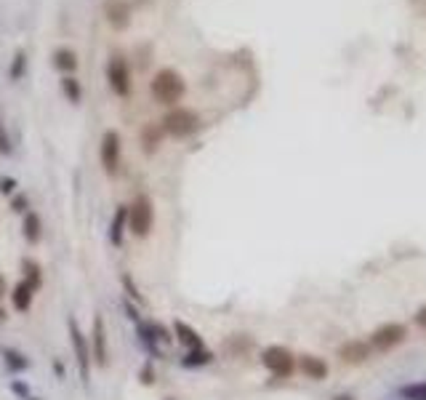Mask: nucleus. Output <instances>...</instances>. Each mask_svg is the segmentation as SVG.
Here are the masks:
<instances>
[{"label":"nucleus","instance_id":"obj_1","mask_svg":"<svg viewBox=\"0 0 426 400\" xmlns=\"http://www.w3.org/2000/svg\"><path fill=\"white\" fill-rule=\"evenodd\" d=\"M150 94L157 105L176 107L187 94V83L173 67H163V70L154 72V78L150 80Z\"/></svg>","mask_w":426,"mask_h":400},{"label":"nucleus","instance_id":"obj_2","mask_svg":"<svg viewBox=\"0 0 426 400\" xmlns=\"http://www.w3.org/2000/svg\"><path fill=\"white\" fill-rule=\"evenodd\" d=\"M152 227H154V203L150 195L139 192L134 198V203H128V232L144 241L152 235Z\"/></svg>","mask_w":426,"mask_h":400},{"label":"nucleus","instance_id":"obj_3","mask_svg":"<svg viewBox=\"0 0 426 400\" xmlns=\"http://www.w3.org/2000/svg\"><path fill=\"white\" fill-rule=\"evenodd\" d=\"M160 125H163V134H168L173 139H187L195 131H200L203 121L189 107H173V110L166 112V118L160 121Z\"/></svg>","mask_w":426,"mask_h":400},{"label":"nucleus","instance_id":"obj_4","mask_svg":"<svg viewBox=\"0 0 426 400\" xmlns=\"http://www.w3.org/2000/svg\"><path fill=\"white\" fill-rule=\"evenodd\" d=\"M67 331H69L72 355H75V363H78V374H80V382H83V387L88 390V387H91V368H94L88 336L80 331V326H78V320H75V318H67Z\"/></svg>","mask_w":426,"mask_h":400},{"label":"nucleus","instance_id":"obj_5","mask_svg":"<svg viewBox=\"0 0 426 400\" xmlns=\"http://www.w3.org/2000/svg\"><path fill=\"white\" fill-rule=\"evenodd\" d=\"M261 365L277 379H288L296 374V355L283 345H269L261 349Z\"/></svg>","mask_w":426,"mask_h":400},{"label":"nucleus","instance_id":"obj_6","mask_svg":"<svg viewBox=\"0 0 426 400\" xmlns=\"http://www.w3.org/2000/svg\"><path fill=\"white\" fill-rule=\"evenodd\" d=\"M88 345H91V360L99 368H107L109 363V345H107V326H104V315H94L91 320V333H88Z\"/></svg>","mask_w":426,"mask_h":400},{"label":"nucleus","instance_id":"obj_7","mask_svg":"<svg viewBox=\"0 0 426 400\" xmlns=\"http://www.w3.org/2000/svg\"><path fill=\"white\" fill-rule=\"evenodd\" d=\"M408 339V326H402V323H384V326H378V329H373V333H371V347L378 349V352H389V349H394L397 345H402Z\"/></svg>","mask_w":426,"mask_h":400},{"label":"nucleus","instance_id":"obj_8","mask_svg":"<svg viewBox=\"0 0 426 400\" xmlns=\"http://www.w3.org/2000/svg\"><path fill=\"white\" fill-rule=\"evenodd\" d=\"M120 155H123V139H120L118 131H104L102 141H99V160L104 166V174L115 176L120 166Z\"/></svg>","mask_w":426,"mask_h":400},{"label":"nucleus","instance_id":"obj_9","mask_svg":"<svg viewBox=\"0 0 426 400\" xmlns=\"http://www.w3.org/2000/svg\"><path fill=\"white\" fill-rule=\"evenodd\" d=\"M107 80H109V88L118 96H128L131 94V67H128V62L120 53H112L107 59Z\"/></svg>","mask_w":426,"mask_h":400},{"label":"nucleus","instance_id":"obj_10","mask_svg":"<svg viewBox=\"0 0 426 400\" xmlns=\"http://www.w3.org/2000/svg\"><path fill=\"white\" fill-rule=\"evenodd\" d=\"M104 19H107V24L112 27V30H128V24H131V6L125 3V0H107L104 3Z\"/></svg>","mask_w":426,"mask_h":400},{"label":"nucleus","instance_id":"obj_11","mask_svg":"<svg viewBox=\"0 0 426 400\" xmlns=\"http://www.w3.org/2000/svg\"><path fill=\"white\" fill-rule=\"evenodd\" d=\"M296 371H301L312 382H325L328 374H330L328 363H325L323 358H317V355H299L296 358Z\"/></svg>","mask_w":426,"mask_h":400},{"label":"nucleus","instance_id":"obj_12","mask_svg":"<svg viewBox=\"0 0 426 400\" xmlns=\"http://www.w3.org/2000/svg\"><path fill=\"white\" fill-rule=\"evenodd\" d=\"M371 352H373V347H371L368 342H362V339H349V342H344L339 347V358L349 365H360L371 358Z\"/></svg>","mask_w":426,"mask_h":400},{"label":"nucleus","instance_id":"obj_13","mask_svg":"<svg viewBox=\"0 0 426 400\" xmlns=\"http://www.w3.org/2000/svg\"><path fill=\"white\" fill-rule=\"evenodd\" d=\"M125 232H128V206L123 203V206L115 209L112 222H109V229H107L109 245H112V248H123V243H125Z\"/></svg>","mask_w":426,"mask_h":400},{"label":"nucleus","instance_id":"obj_14","mask_svg":"<svg viewBox=\"0 0 426 400\" xmlns=\"http://www.w3.org/2000/svg\"><path fill=\"white\" fill-rule=\"evenodd\" d=\"M170 331H173V342H179V345L184 347V352H187V349L205 347V339H203V336H200L197 331L192 329L189 323H184V320H173Z\"/></svg>","mask_w":426,"mask_h":400},{"label":"nucleus","instance_id":"obj_15","mask_svg":"<svg viewBox=\"0 0 426 400\" xmlns=\"http://www.w3.org/2000/svg\"><path fill=\"white\" fill-rule=\"evenodd\" d=\"M35 294H37V291H35L27 280H19V283H14V288H8L11 307H14L17 313H30V307H33V302H35Z\"/></svg>","mask_w":426,"mask_h":400},{"label":"nucleus","instance_id":"obj_16","mask_svg":"<svg viewBox=\"0 0 426 400\" xmlns=\"http://www.w3.org/2000/svg\"><path fill=\"white\" fill-rule=\"evenodd\" d=\"M134 329H136V342L141 345V349L150 355V360H160V358H163V347L157 345L150 323H147V320H139V323H134Z\"/></svg>","mask_w":426,"mask_h":400},{"label":"nucleus","instance_id":"obj_17","mask_svg":"<svg viewBox=\"0 0 426 400\" xmlns=\"http://www.w3.org/2000/svg\"><path fill=\"white\" fill-rule=\"evenodd\" d=\"M0 358H3V363L6 368L11 371V374H24V371H30V358L21 352V349L11 347V345H0Z\"/></svg>","mask_w":426,"mask_h":400},{"label":"nucleus","instance_id":"obj_18","mask_svg":"<svg viewBox=\"0 0 426 400\" xmlns=\"http://www.w3.org/2000/svg\"><path fill=\"white\" fill-rule=\"evenodd\" d=\"M213 360H216L213 349L197 347V349H187V352L179 358V365L187 368V371H195V368H205V365H211Z\"/></svg>","mask_w":426,"mask_h":400},{"label":"nucleus","instance_id":"obj_19","mask_svg":"<svg viewBox=\"0 0 426 400\" xmlns=\"http://www.w3.org/2000/svg\"><path fill=\"white\" fill-rule=\"evenodd\" d=\"M21 235L30 245H37L43 238V219L37 211H27L24 219H21Z\"/></svg>","mask_w":426,"mask_h":400},{"label":"nucleus","instance_id":"obj_20","mask_svg":"<svg viewBox=\"0 0 426 400\" xmlns=\"http://www.w3.org/2000/svg\"><path fill=\"white\" fill-rule=\"evenodd\" d=\"M78 64H80V59H78V53L72 51V49H56L53 51V70L62 72V75H75L78 72Z\"/></svg>","mask_w":426,"mask_h":400},{"label":"nucleus","instance_id":"obj_21","mask_svg":"<svg viewBox=\"0 0 426 400\" xmlns=\"http://www.w3.org/2000/svg\"><path fill=\"white\" fill-rule=\"evenodd\" d=\"M21 280H27L35 291H40V286H43V267H40V261H35L33 256H24L21 259Z\"/></svg>","mask_w":426,"mask_h":400},{"label":"nucleus","instance_id":"obj_22","mask_svg":"<svg viewBox=\"0 0 426 400\" xmlns=\"http://www.w3.org/2000/svg\"><path fill=\"white\" fill-rule=\"evenodd\" d=\"M62 94H64V99L69 105L78 107L83 102V86H80V80L75 75H62Z\"/></svg>","mask_w":426,"mask_h":400},{"label":"nucleus","instance_id":"obj_23","mask_svg":"<svg viewBox=\"0 0 426 400\" xmlns=\"http://www.w3.org/2000/svg\"><path fill=\"white\" fill-rule=\"evenodd\" d=\"M139 139H141V144H144V150H147V153H154V150H157V144L163 141V125H160V123H147V125L141 128Z\"/></svg>","mask_w":426,"mask_h":400},{"label":"nucleus","instance_id":"obj_24","mask_svg":"<svg viewBox=\"0 0 426 400\" xmlns=\"http://www.w3.org/2000/svg\"><path fill=\"white\" fill-rule=\"evenodd\" d=\"M24 72H27V53L19 49V51L14 53L11 67H8V80H11V83H17V80L24 78Z\"/></svg>","mask_w":426,"mask_h":400},{"label":"nucleus","instance_id":"obj_25","mask_svg":"<svg viewBox=\"0 0 426 400\" xmlns=\"http://www.w3.org/2000/svg\"><path fill=\"white\" fill-rule=\"evenodd\" d=\"M400 398L402 400H426V382H413L400 387Z\"/></svg>","mask_w":426,"mask_h":400},{"label":"nucleus","instance_id":"obj_26","mask_svg":"<svg viewBox=\"0 0 426 400\" xmlns=\"http://www.w3.org/2000/svg\"><path fill=\"white\" fill-rule=\"evenodd\" d=\"M120 283H123V288H125V294H128V302H136V304L144 307V302H147V299L141 296V291L136 288V283H134V278H131L128 272H123V275H120Z\"/></svg>","mask_w":426,"mask_h":400},{"label":"nucleus","instance_id":"obj_27","mask_svg":"<svg viewBox=\"0 0 426 400\" xmlns=\"http://www.w3.org/2000/svg\"><path fill=\"white\" fill-rule=\"evenodd\" d=\"M14 153V141L8 137V128H6V121H3V107H0V155L8 157Z\"/></svg>","mask_w":426,"mask_h":400},{"label":"nucleus","instance_id":"obj_28","mask_svg":"<svg viewBox=\"0 0 426 400\" xmlns=\"http://www.w3.org/2000/svg\"><path fill=\"white\" fill-rule=\"evenodd\" d=\"M150 329H152L154 339H157V345H160V347H168V345H173V331L166 329L163 323H150Z\"/></svg>","mask_w":426,"mask_h":400},{"label":"nucleus","instance_id":"obj_29","mask_svg":"<svg viewBox=\"0 0 426 400\" xmlns=\"http://www.w3.org/2000/svg\"><path fill=\"white\" fill-rule=\"evenodd\" d=\"M154 379H157V371H154V360H144L141 368H139V382L144 387H152Z\"/></svg>","mask_w":426,"mask_h":400},{"label":"nucleus","instance_id":"obj_30","mask_svg":"<svg viewBox=\"0 0 426 400\" xmlns=\"http://www.w3.org/2000/svg\"><path fill=\"white\" fill-rule=\"evenodd\" d=\"M27 209H30V198L24 195V192H17V195H11V211L14 214H27Z\"/></svg>","mask_w":426,"mask_h":400},{"label":"nucleus","instance_id":"obj_31","mask_svg":"<svg viewBox=\"0 0 426 400\" xmlns=\"http://www.w3.org/2000/svg\"><path fill=\"white\" fill-rule=\"evenodd\" d=\"M0 192H3V195H8V198H11V195H17L19 182L14 179V176H3V179H0Z\"/></svg>","mask_w":426,"mask_h":400},{"label":"nucleus","instance_id":"obj_32","mask_svg":"<svg viewBox=\"0 0 426 400\" xmlns=\"http://www.w3.org/2000/svg\"><path fill=\"white\" fill-rule=\"evenodd\" d=\"M8 387H11V392H14V395H17V398H27V395H33V392H30V387H27V384L24 382H19V379H11V384H8Z\"/></svg>","mask_w":426,"mask_h":400},{"label":"nucleus","instance_id":"obj_33","mask_svg":"<svg viewBox=\"0 0 426 400\" xmlns=\"http://www.w3.org/2000/svg\"><path fill=\"white\" fill-rule=\"evenodd\" d=\"M413 320H416V326H418V329H424V331H426V304H421V307L416 310Z\"/></svg>","mask_w":426,"mask_h":400},{"label":"nucleus","instance_id":"obj_34","mask_svg":"<svg viewBox=\"0 0 426 400\" xmlns=\"http://www.w3.org/2000/svg\"><path fill=\"white\" fill-rule=\"evenodd\" d=\"M123 310L128 313V318L134 320V323H139L141 318H139V313H136V307H134V302H128V299H123Z\"/></svg>","mask_w":426,"mask_h":400},{"label":"nucleus","instance_id":"obj_35","mask_svg":"<svg viewBox=\"0 0 426 400\" xmlns=\"http://www.w3.org/2000/svg\"><path fill=\"white\" fill-rule=\"evenodd\" d=\"M51 368H53V374H56L59 379H64V376H67V365L62 363L59 358H53V360H51Z\"/></svg>","mask_w":426,"mask_h":400},{"label":"nucleus","instance_id":"obj_36","mask_svg":"<svg viewBox=\"0 0 426 400\" xmlns=\"http://www.w3.org/2000/svg\"><path fill=\"white\" fill-rule=\"evenodd\" d=\"M6 294H8V280L0 275V299H3Z\"/></svg>","mask_w":426,"mask_h":400},{"label":"nucleus","instance_id":"obj_37","mask_svg":"<svg viewBox=\"0 0 426 400\" xmlns=\"http://www.w3.org/2000/svg\"><path fill=\"white\" fill-rule=\"evenodd\" d=\"M6 320H8V313H6V307L0 304V323H6Z\"/></svg>","mask_w":426,"mask_h":400},{"label":"nucleus","instance_id":"obj_38","mask_svg":"<svg viewBox=\"0 0 426 400\" xmlns=\"http://www.w3.org/2000/svg\"><path fill=\"white\" fill-rule=\"evenodd\" d=\"M333 400H355V395H349V392H344V395H336Z\"/></svg>","mask_w":426,"mask_h":400},{"label":"nucleus","instance_id":"obj_39","mask_svg":"<svg viewBox=\"0 0 426 400\" xmlns=\"http://www.w3.org/2000/svg\"><path fill=\"white\" fill-rule=\"evenodd\" d=\"M24 400H43V398H37V395H27Z\"/></svg>","mask_w":426,"mask_h":400},{"label":"nucleus","instance_id":"obj_40","mask_svg":"<svg viewBox=\"0 0 426 400\" xmlns=\"http://www.w3.org/2000/svg\"><path fill=\"white\" fill-rule=\"evenodd\" d=\"M163 400H176V398H163Z\"/></svg>","mask_w":426,"mask_h":400}]
</instances>
